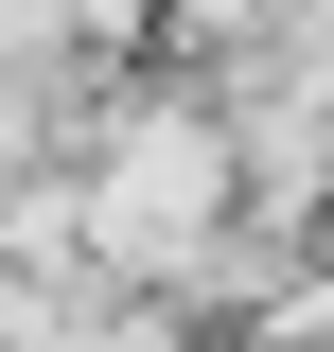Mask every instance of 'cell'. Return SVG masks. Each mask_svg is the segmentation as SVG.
<instances>
[{"mask_svg": "<svg viewBox=\"0 0 334 352\" xmlns=\"http://www.w3.org/2000/svg\"><path fill=\"white\" fill-rule=\"evenodd\" d=\"M71 176H88V264L141 282V300H211V264L247 229V141L211 88H106L71 124Z\"/></svg>", "mask_w": 334, "mask_h": 352, "instance_id": "1", "label": "cell"}, {"mask_svg": "<svg viewBox=\"0 0 334 352\" xmlns=\"http://www.w3.org/2000/svg\"><path fill=\"white\" fill-rule=\"evenodd\" d=\"M18 18H36V36H53V53H124V36H141V18H159V0H18Z\"/></svg>", "mask_w": 334, "mask_h": 352, "instance_id": "2", "label": "cell"}]
</instances>
